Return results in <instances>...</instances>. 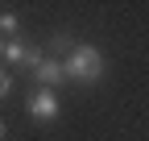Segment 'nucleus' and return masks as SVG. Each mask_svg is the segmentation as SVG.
Masks as SVG:
<instances>
[{
    "mask_svg": "<svg viewBox=\"0 0 149 141\" xmlns=\"http://www.w3.org/2000/svg\"><path fill=\"white\" fill-rule=\"evenodd\" d=\"M25 112L37 120V125H50V120H58V96L46 91V87H37V91H29V100H25Z\"/></svg>",
    "mask_w": 149,
    "mask_h": 141,
    "instance_id": "nucleus-2",
    "label": "nucleus"
},
{
    "mask_svg": "<svg viewBox=\"0 0 149 141\" xmlns=\"http://www.w3.org/2000/svg\"><path fill=\"white\" fill-rule=\"evenodd\" d=\"M4 58H8V66L33 70L37 62L46 58V50H37V46H29V42H21V38H13V42H4Z\"/></svg>",
    "mask_w": 149,
    "mask_h": 141,
    "instance_id": "nucleus-3",
    "label": "nucleus"
},
{
    "mask_svg": "<svg viewBox=\"0 0 149 141\" xmlns=\"http://www.w3.org/2000/svg\"><path fill=\"white\" fill-rule=\"evenodd\" d=\"M62 70H66V79L70 83H95L104 75V54L95 46H70L66 50V58H62Z\"/></svg>",
    "mask_w": 149,
    "mask_h": 141,
    "instance_id": "nucleus-1",
    "label": "nucleus"
},
{
    "mask_svg": "<svg viewBox=\"0 0 149 141\" xmlns=\"http://www.w3.org/2000/svg\"><path fill=\"white\" fill-rule=\"evenodd\" d=\"M4 137H8V120L0 116V141H4Z\"/></svg>",
    "mask_w": 149,
    "mask_h": 141,
    "instance_id": "nucleus-7",
    "label": "nucleus"
},
{
    "mask_svg": "<svg viewBox=\"0 0 149 141\" xmlns=\"http://www.w3.org/2000/svg\"><path fill=\"white\" fill-rule=\"evenodd\" d=\"M33 83L37 87H46V91H58V87L66 83V70H62V58H42V62H37L33 66Z\"/></svg>",
    "mask_w": 149,
    "mask_h": 141,
    "instance_id": "nucleus-4",
    "label": "nucleus"
},
{
    "mask_svg": "<svg viewBox=\"0 0 149 141\" xmlns=\"http://www.w3.org/2000/svg\"><path fill=\"white\" fill-rule=\"evenodd\" d=\"M17 33H21V17L17 13H0V38H17Z\"/></svg>",
    "mask_w": 149,
    "mask_h": 141,
    "instance_id": "nucleus-5",
    "label": "nucleus"
},
{
    "mask_svg": "<svg viewBox=\"0 0 149 141\" xmlns=\"http://www.w3.org/2000/svg\"><path fill=\"white\" fill-rule=\"evenodd\" d=\"M0 58H4V38H0Z\"/></svg>",
    "mask_w": 149,
    "mask_h": 141,
    "instance_id": "nucleus-8",
    "label": "nucleus"
},
{
    "mask_svg": "<svg viewBox=\"0 0 149 141\" xmlns=\"http://www.w3.org/2000/svg\"><path fill=\"white\" fill-rule=\"evenodd\" d=\"M13 87H17V83H13V75H8V70H0V100H4Z\"/></svg>",
    "mask_w": 149,
    "mask_h": 141,
    "instance_id": "nucleus-6",
    "label": "nucleus"
}]
</instances>
